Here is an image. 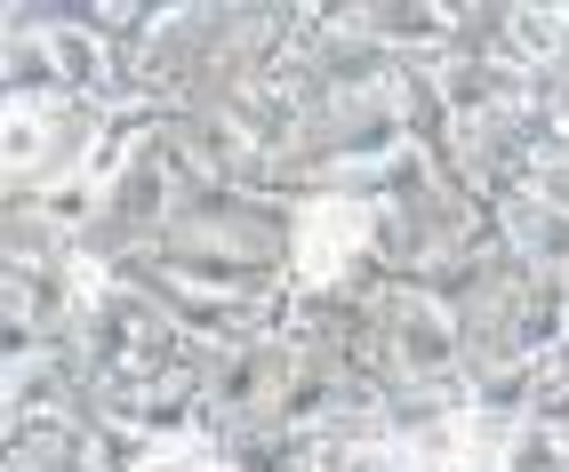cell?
I'll return each mask as SVG.
<instances>
[{"mask_svg": "<svg viewBox=\"0 0 569 472\" xmlns=\"http://www.w3.org/2000/svg\"><path fill=\"white\" fill-rule=\"evenodd\" d=\"M506 472H569V441H561V432H546V424H521Z\"/></svg>", "mask_w": 569, "mask_h": 472, "instance_id": "9", "label": "cell"}, {"mask_svg": "<svg viewBox=\"0 0 569 472\" xmlns=\"http://www.w3.org/2000/svg\"><path fill=\"white\" fill-rule=\"evenodd\" d=\"M466 392H473V416L529 424V416H538V392H546V369H529V361H498V369H473V376H466Z\"/></svg>", "mask_w": 569, "mask_h": 472, "instance_id": "6", "label": "cell"}, {"mask_svg": "<svg viewBox=\"0 0 569 472\" xmlns=\"http://www.w3.org/2000/svg\"><path fill=\"white\" fill-rule=\"evenodd\" d=\"M233 472H313V432H289V424H249L224 441Z\"/></svg>", "mask_w": 569, "mask_h": 472, "instance_id": "7", "label": "cell"}, {"mask_svg": "<svg viewBox=\"0 0 569 472\" xmlns=\"http://www.w3.org/2000/svg\"><path fill=\"white\" fill-rule=\"evenodd\" d=\"M353 24L369 32L377 49H393L401 64H441L449 41H458V9H441V0H393V9H353Z\"/></svg>", "mask_w": 569, "mask_h": 472, "instance_id": "3", "label": "cell"}, {"mask_svg": "<svg viewBox=\"0 0 569 472\" xmlns=\"http://www.w3.org/2000/svg\"><path fill=\"white\" fill-rule=\"evenodd\" d=\"M386 281L377 272V209L361 201H297L289 224V289L297 297H346Z\"/></svg>", "mask_w": 569, "mask_h": 472, "instance_id": "1", "label": "cell"}, {"mask_svg": "<svg viewBox=\"0 0 569 472\" xmlns=\"http://www.w3.org/2000/svg\"><path fill=\"white\" fill-rule=\"evenodd\" d=\"M498 209V241L529 264V272H569V217L546 209L538 192H506V201H489Z\"/></svg>", "mask_w": 569, "mask_h": 472, "instance_id": "4", "label": "cell"}, {"mask_svg": "<svg viewBox=\"0 0 569 472\" xmlns=\"http://www.w3.org/2000/svg\"><path fill=\"white\" fill-rule=\"evenodd\" d=\"M561 9H569V0H561Z\"/></svg>", "mask_w": 569, "mask_h": 472, "instance_id": "11", "label": "cell"}, {"mask_svg": "<svg viewBox=\"0 0 569 472\" xmlns=\"http://www.w3.org/2000/svg\"><path fill=\"white\" fill-rule=\"evenodd\" d=\"M377 344H386V384L409 392V384H466V329L441 297L409 289V281H386L377 297Z\"/></svg>", "mask_w": 569, "mask_h": 472, "instance_id": "2", "label": "cell"}, {"mask_svg": "<svg viewBox=\"0 0 569 472\" xmlns=\"http://www.w3.org/2000/svg\"><path fill=\"white\" fill-rule=\"evenodd\" d=\"M64 72L49 57V32H9V49H0V104H64Z\"/></svg>", "mask_w": 569, "mask_h": 472, "instance_id": "5", "label": "cell"}, {"mask_svg": "<svg viewBox=\"0 0 569 472\" xmlns=\"http://www.w3.org/2000/svg\"><path fill=\"white\" fill-rule=\"evenodd\" d=\"M161 441H144L137 424H89V472H144Z\"/></svg>", "mask_w": 569, "mask_h": 472, "instance_id": "8", "label": "cell"}, {"mask_svg": "<svg viewBox=\"0 0 569 472\" xmlns=\"http://www.w3.org/2000/svg\"><path fill=\"white\" fill-rule=\"evenodd\" d=\"M346 472H417V464H409V449H393V441H369V449L346 456Z\"/></svg>", "mask_w": 569, "mask_h": 472, "instance_id": "10", "label": "cell"}]
</instances>
